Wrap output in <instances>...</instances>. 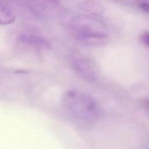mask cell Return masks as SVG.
<instances>
[{"label":"cell","instance_id":"cell-1","mask_svg":"<svg viewBox=\"0 0 149 149\" xmlns=\"http://www.w3.org/2000/svg\"><path fill=\"white\" fill-rule=\"evenodd\" d=\"M66 109L76 118L85 120L94 119L98 113V105L91 95L77 90H70L64 95Z\"/></svg>","mask_w":149,"mask_h":149},{"label":"cell","instance_id":"cell-2","mask_svg":"<svg viewBox=\"0 0 149 149\" xmlns=\"http://www.w3.org/2000/svg\"><path fill=\"white\" fill-rule=\"evenodd\" d=\"M73 27L80 41L88 38L107 36L104 26L98 20L88 16L76 17L73 22Z\"/></svg>","mask_w":149,"mask_h":149},{"label":"cell","instance_id":"cell-3","mask_svg":"<svg viewBox=\"0 0 149 149\" xmlns=\"http://www.w3.org/2000/svg\"><path fill=\"white\" fill-rule=\"evenodd\" d=\"M73 66L77 73L87 79L91 80L95 76V67L88 60L76 59L73 62Z\"/></svg>","mask_w":149,"mask_h":149},{"label":"cell","instance_id":"cell-4","mask_svg":"<svg viewBox=\"0 0 149 149\" xmlns=\"http://www.w3.org/2000/svg\"><path fill=\"white\" fill-rule=\"evenodd\" d=\"M19 40L36 47L48 48L49 42L43 37L30 34H22L19 36Z\"/></svg>","mask_w":149,"mask_h":149},{"label":"cell","instance_id":"cell-5","mask_svg":"<svg viewBox=\"0 0 149 149\" xmlns=\"http://www.w3.org/2000/svg\"><path fill=\"white\" fill-rule=\"evenodd\" d=\"M78 6L81 10L94 15H102L104 12V8L101 4L93 1L81 2Z\"/></svg>","mask_w":149,"mask_h":149},{"label":"cell","instance_id":"cell-6","mask_svg":"<svg viewBox=\"0 0 149 149\" xmlns=\"http://www.w3.org/2000/svg\"><path fill=\"white\" fill-rule=\"evenodd\" d=\"M15 20L13 12L7 6L0 4V25H6L12 23Z\"/></svg>","mask_w":149,"mask_h":149},{"label":"cell","instance_id":"cell-7","mask_svg":"<svg viewBox=\"0 0 149 149\" xmlns=\"http://www.w3.org/2000/svg\"><path fill=\"white\" fill-rule=\"evenodd\" d=\"M139 6L141 10L149 15V3L147 2H140L139 4Z\"/></svg>","mask_w":149,"mask_h":149},{"label":"cell","instance_id":"cell-8","mask_svg":"<svg viewBox=\"0 0 149 149\" xmlns=\"http://www.w3.org/2000/svg\"><path fill=\"white\" fill-rule=\"evenodd\" d=\"M141 42L146 46L149 47V33L143 34L140 37Z\"/></svg>","mask_w":149,"mask_h":149}]
</instances>
